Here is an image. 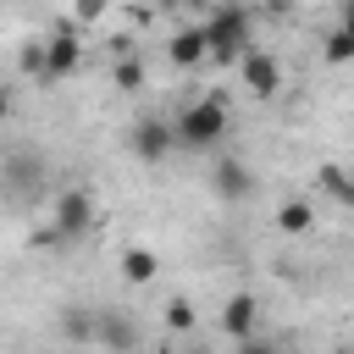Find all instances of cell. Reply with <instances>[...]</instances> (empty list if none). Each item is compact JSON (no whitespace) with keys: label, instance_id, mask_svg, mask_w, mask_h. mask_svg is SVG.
<instances>
[{"label":"cell","instance_id":"cell-9","mask_svg":"<svg viewBox=\"0 0 354 354\" xmlns=\"http://www.w3.org/2000/svg\"><path fill=\"white\" fill-rule=\"evenodd\" d=\"M205 55H210L205 28H183V33L171 39V61H177V66H194V61H205Z\"/></svg>","mask_w":354,"mask_h":354},{"label":"cell","instance_id":"cell-6","mask_svg":"<svg viewBox=\"0 0 354 354\" xmlns=\"http://www.w3.org/2000/svg\"><path fill=\"white\" fill-rule=\"evenodd\" d=\"M210 188H216V199H221V205H243V199L254 194V177H249V166H243V160L221 155V160H216V171H210Z\"/></svg>","mask_w":354,"mask_h":354},{"label":"cell","instance_id":"cell-3","mask_svg":"<svg viewBox=\"0 0 354 354\" xmlns=\"http://www.w3.org/2000/svg\"><path fill=\"white\" fill-rule=\"evenodd\" d=\"M127 149L138 155V160H166L171 149H177V133H171V122H160V116H144V122H133L127 127Z\"/></svg>","mask_w":354,"mask_h":354},{"label":"cell","instance_id":"cell-14","mask_svg":"<svg viewBox=\"0 0 354 354\" xmlns=\"http://www.w3.org/2000/svg\"><path fill=\"white\" fill-rule=\"evenodd\" d=\"M166 326L188 332V326H194V304H188V299H171V304H166Z\"/></svg>","mask_w":354,"mask_h":354},{"label":"cell","instance_id":"cell-15","mask_svg":"<svg viewBox=\"0 0 354 354\" xmlns=\"http://www.w3.org/2000/svg\"><path fill=\"white\" fill-rule=\"evenodd\" d=\"M348 55H354V33H343V28H337V33L326 39V61H348Z\"/></svg>","mask_w":354,"mask_h":354},{"label":"cell","instance_id":"cell-10","mask_svg":"<svg viewBox=\"0 0 354 354\" xmlns=\"http://www.w3.org/2000/svg\"><path fill=\"white\" fill-rule=\"evenodd\" d=\"M310 221H315V216H310V205H304V199H288V205L277 210V227H282L288 238H299V232H310Z\"/></svg>","mask_w":354,"mask_h":354},{"label":"cell","instance_id":"cell-2","mask_svg":"<svg viewBox=\"0 0 354 354\" xmlns=\"http://www.w3.org/2000/svg\"><path fill=\"white\" fill-rule=\"evenodd\" d=\"M205 39H210L216 61H243V50H254L249 44V11L238 0H221V11L205 22Z\"/></svg>","mask_w":354,"mask_h":354},{"label":"cell","instance_id":"cell-1","mask_svg":"<svg viewBox=\"0 0 354 354\" xmlns=\"http://www.w3.org/2000/svg\"><path fill=\"white\" fill-rule=\"evenodd\" d=\"M171 133H177V149H216L221 133H227V100L205 94V100L183 105L177 122H171Z\"/></svg>","mask_w":354,"mask_h":354},{"label":"cell","instance_id":"cell-16","mask_svg":"<svg viewBox=\"0 0 354 354\" xmlns=\"http://www.w3.org/2000/svg\"><path fill=\"white\" fill-rule=\"evenodd\" d=\"M105 11V0H77V17H100Z\"/></svg>","mask_w":354,"mask_h":354},{"label":"cell","instance_id":"cell-5","mask_svg":"<svg viewBox=\"0 0 354 354\" xmlns=\"http://www.w3.org/2000/svg\"><path fill=\"white\" fill-rule=\"evenodd\" d=\"M88 221H94V194L88 188H66L55 199V238H77V232H88Z\"/></svg>","mask_w":354,"mask_h":354},{"label":"cell","instance_id":"cell-7","mask_svg":"<svg viewBox=\"0 0 354 354\" xmlns=\"http://www.w3.org/2000/svg\"><path fill=\"white\" fill-rule=\"evenodd\" d=\"M243 83H249V94L271 100V94L282 88V66H277V55H266V50H243Z\"/></svg>","mask_w":354,"mask_h":354},{"label":"cell","instance_id":"cell-8","mask_svg":"<svg viewBox=\"0 0 354 354\" xmlns=\"http://www.w3.org/2000/svg\"><path fill=\"white\" fill-rule=\"evenodd\" d=\"M254 321H260V304H254V293H232V299L221 304V332H227V337L249 343V337H254Z\"/></svg>","mask_w":354,"mask_h":354},{"label":"cell","instance_id":"cell-13","mask_svg":"<svg viewBox=\"0 0 354 354\" xmlns=\"http://www.w3.org/2000/svg\"><path fill=\"white\" fill-rule=\"evenodd\" d=\"M116 88H122V94L144 88V66H138V61H116Z\"/></svg>","mask_w":354,"mask_h":354},{"label":"cell","instance_id":"cell-12","mask_svg":"<svg viewBox=\"0 0 354 354\" xmlns=\"http://www.w3.org/2000/svg\"><path fill=\"white\" fill-rule=\"evenodd\" d=\"M321 183H326V194H332V199H343V205H354V183H348V177H343L337 166H326V171H321Z\"/></svg>","mask_w":354,"mask_h":354},{"label":"cell","instance_id":"cell-18","mask_svg":"<svg viewBox=\"0 0 354 354\" xmlns=\"http://www.w3.org/2000/svg\"><path fill=\"white\" fill-rule=\"evenodd\" d=\"M6 116H11V94L0 88V122H6Z\"/></svg>","mask_w":354,"mask_h":354},{"label":"cell","instance_id":"cell-11","mask_svg":"<svg viewBox=\"0 0 354 354\" xmlns=\"http://www.w3.org/2000/svg\"><path fill=\"white\" fill-rule=\"evenodd\" d=\"M155 271H160V260H155L149 249H127V254H122V277H127V282H149Z\"/></svg>","mask_w":354,"mask_h":354},{"label":"cell","instance_id":"cell-4","mask_svg":"<svg viewBox=\"0 0 354 354\" xmlns=\"http://www.w3.org/2000/svg\"><path fill=\"white\" fill-rule=\"evenodd\" d=\"M77 61H83V50H77V39H72V33H55V39L44 44V55H28V66H33L44 83L72 77V72H77Z\"/></svg>","mask_w":354,"mask_h":354},{"label":"cell","instance_id":"cell-17","mask_svg":"<svg viewBox=\"0 0 354 354\" xmlns=\"http://www.w3.org/2000/svg\"><path fill=\"white\" fill-rule=\"evenodd\" d=\"M343 33H354V0H343V22H337Z\"/></svg>","mask_w":354,"mask_h":354}]
</instances>
